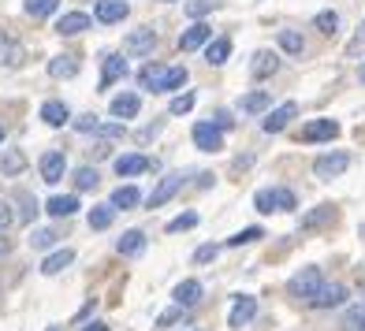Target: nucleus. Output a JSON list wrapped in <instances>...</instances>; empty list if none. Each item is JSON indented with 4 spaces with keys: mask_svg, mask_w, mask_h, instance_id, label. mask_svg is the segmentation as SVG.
<instances>
[{
    "mask_svg": "<svg viewBox=\"0 0 365 331\" xmlns=\"http://www.w3.org/2000/svg\"><path fill=\"white\" fill-rule=\"evenodd\" d=\"M138 82L153 93H168L187 86V68H164V63H145L138 71Z\"/></svg>",
    "mask_w": 365,
    "mask_h": 331,
    "instance_id": "1",
    "label": "nucleus"
},
{
    "mask_svg": "<svg viewBox=\"0 0 365 331\" xmlns=\"http://www.w3.org/2000/svg\"><path fill=\"white\" fill-rule=\"evenodd\" d=\"M153 48H157V30L153 26H138V30H130V34L123 38V53L127 56H153Z\"/></svg>",
    "mask_w": 365,
    "mask_h": 331,
    "instance_id": "2",
    "label": "nucleus"
},
{
    "mask_svg": "<svg viewBox=\"0 0 365 331\" xmlns=\"http://www.w3.org/2000/svg\"><path fill=\"white\" fill-rule=\"evenodd\" d=\"M321 283H324L321 268H317V264H309V268H302V272H298V275L291 279V283H287V290H291L294 298H306V302H309V298L321 290Z\"/></svg>",
    "mask_w": 365,
    "mask_h": 331,
    "instance_id": "3",
    "label": "nucleus"
},
{
    "mask_svg": "<svg viewBox=\"0 0 365 331\" xmlns=\"http://www.w3.org/2000/svg\"><path fill=\"white\" fill-rule=\"evenodd\" d=\"M346 168H351V157L339 153V149H336V153H324V157L313 160V172H317L321 179H336V175H343Z\"/></svg>",
    "mask_w": 365,
    "mask_h": 331,
    "instance_id": "4",
    "label": "nucleus"
},
{
    "mask_svg": "<svg viewBox=\"0 0 365 331\" xmlns=\"http://www.w3.org/2000/svg\"><path fill=\"white\" fill-rule=\"evenodd\" d=\"M294 115H298V105L294 101H284V105H279V108H272L269 115H264V135H279V130H284L291 120H294Z\"/></svg>",
    "mask_w": 365,
    "mask_h": 331,
    "instance_id": "5",
    "label": "nucleus"
},
{
    "mask_svg": "<svg viewBox=\"0 0 365 331\" xmlns=\"http://www.w3.org/2000/svg\"><path fill=\"white\" fill-rule=\"evenodd\" d=\"M194 145L205 149V153H217V149H224V130L212 127V123H197L194 127Z\"/></svg>",
    "mask_w": 365,
    "mask_h": 331,
    "instance_id": "6",
    "label": "nucleus"
},
{
    "mask_svg": "<svg viewBox=\"0 0 365 331\" xmlns=\"http://www.w3.org/2000/svg\"><path fill=\"white\" fill-rule=\"evenodd\" d=\"M346 302V287L343 283H321V290L309 298L313 309H331V305H343Z\"/></svg>",
    "mask_w": 365,
    "mask_h": 331,
    "instance_id": "7",
    "label": "nucleus"
},
{
    "mask_svg": "<svg viewBox=\"0 0 365 331\" xmlns=\"http://www.w3.org/2000/svg\"><path fill=\"white\" fill-rule=\"evenodd\" d=\"M127 11H130L127 0H97V11H93V15H97V23L108 26V23H123Z\"/></svg>",
    "mask_w": 365,
    "mask_h": 331,
    "instance_id": "8",
    "label": "nucleus"
},
{
    "mask_svg": "<svg viewBox=\"0 0 365 331\" xmlns=\"http://www.w3.org/2000/svg\"><path fill=\"white\" fill-rule=\"evenodd\" d=\"M179 190H182V175H164L160 183H157V190L149 194V209H157V205H164V201H172Z\"/></svg>",
    "mask_w": 365,
    "mask_h": 331,
    "instance_id": "9",
    "label": "nucleus"
},
{
    "mask_svg": "<svg viewBox=\"0 0 365 331\" xmlns=\"http://www.w3.org/2000/svg\"><path fill=\"white\" fill-rule=\"evenodd\" d=\"M336 135H339V123L336 120H313V123L302 127V138L306 142H331Z\"/></svg>",
    "mask_w": 365,
    "mask_h": 331,
    "instance_id": "10",
    "label": "nucleus"
},
{
    "mask_svg": "<svg viewBox=\"0 0 365 331\" xmlns=\"http://www.w3.org/2000/svg\"><path fill=\"white\" fill-rule=\"evenodd\" d=\"M19 63H23V45L0 26V68H19Z\"/></svg>",
    "mask_w": 365,
    "mask_h": 331,
    "instance_id": "11",
    "label": "nucleus"
},
{
    "mask_svg": "<svg viewBox=\"0 0 365 331\" xmlns=\"http://www.w3.org/2000/svg\"><path fill=\"white\" fill-rule=\"evenodd\" d=\"M254 312H257V302H254L250 294H239V298H235V309H231V317H227V324H231V327H242V324L254 320Z\"/></svg>",
    "mask_w": 365,
    "mask_h": 331,
    "instance_id": "12",
    "label": "nucleus"
},
{
    "mask_svg": "<svg viewBox=\"0 0 365 331\" xmlns=\"http://www.w3.org/2000/svg\"><path fill=\"white\" fill-rule=\"evenodd\" d=\"M38 168H41V179H45V183H60L63 172H68V160H63V153H45Z\"/></svg>",
    "mask_w": 365,
    "mask_h": 331,
    "instance_id": "13",
    "label": "nucleus"
},
{
    "mask_svg": "<svg viewBox=\"0 0 365 331\" xmlns=\"http://www.w3.org/2000/svg\"><path fill=\"white\" fill-rule=\"evenodd\" d=\"M209 38H212V26H205V23H194V26L187 30V34L179 38V48H182V53H194V48H202Z\"/></svg>",
    "mask_w": 365,
    "mask_h": 331,
    "instance_id": "14",
    "label": "nucleus"
},
{
    "mask_svg": "<svg viewBox=\"0 0 365 331\" xmlns=\"http://www.w3.org/2000/svg\"><path fill=\"white\" fill-rule=\"evenodd\" d=\"M127 75V56H105V68H101V90H108L112 82H120Z\"/></svg>",
    "mask_w": 365,
    "mask_h": 331,
    "instance_id": "15",
    "label": "nucleus"
},
{
    "mask_svg": "<svg viewBox=\"0 0 365 331\" xmlns=\"http://www.w3.org/2000/svg\"><path fill=\"white\" fill-rule=\"evenodd\" d=\"M175 305H182V309H190V305H197L202 302V283H197V279H182V283L175 287Z\"/></svg>",
    "mask_w": 365,
    "mask_h": 331,
    "instance_id": "16",
    "label": "nucleus"
},
{
    "mask_svg": "<svg viewBox=\"0 0 365 331\" xmlns=\"http://www.w3.org/2000/svg\"><path fill=\"white\" fill-rule=\"evenodd\" d=\"M250 71H254V78H272L279 71V60L269 53V48H261V53H254V60H250Z\"/></svg>",
    "mask_w": 365,
    "mask_h": 331,
    "instance_id": "17",
    "label": "nucleus"
},
{
    "mask_svg": "<svg viewBox=\"0 0 365 331\" xmlns=\"http://www.w3.org/2000/svg\"><path fill=\"white\" fill-rule=\"evenodd\" d=\"M142 101H138V93H120V97H112V115L115 120H130V115H138Z\"/></svg>",
    "mask_w": 365,
    "mask_h": 331,
    "instance_id": "18",
    "label": "nucleus"
},
{
    "mask_svg": "<svg viewBox=\"0 0 365 331\" xmlns=\"http://www.w3.org/2000/svg\"><path fill=\"white\" fill-rule=\"evenodd\" d=\"M138 201H142V194H138V186H130V183L115 186L112 197H108V205H112V209H135Z\"/></svg>",
    "mask_w": 365,
    "mask_h": 331,
    "instance_id": "19",
    "label": "nucleus"
},
{
    "mask_svg": "<svg viewBox=\"0 0 365 331\" xmlns=\"http://www.w3.org/2000/svg\"><path fill=\"white\" fill-rule=\"evenodd\" d=\"M149 168V160L142 153H123V157H115V175H142Z\"/></svg>",
    "mask_w": 365,
    "mask_h": 331,
    "instance_id": "20",
    "label": "nucleus"
},
{
    "mask_svg": "<svg viewBox=\"0 0 365 331\" xmlns=\"http://www.w3.org/2000/svg\"><path fill=\"white\" fill-rule=\"evenodd\" d=\"M48 216H71V212H78V197L75 194H60V197H48L45 201Z\"/></svg>",
    "mask_w": 365,
    "mask_h": 331,
    "instance_id": "21",
    "label": "nucleus"
},
{
    "mask_svg": "<svg viewBox=\"0 0 365 331\" xmlns=\"http://www.w3.org/2000/svg\"><path fill=\"white\" fill-rule=\"evenodd\" d=\"M71 261H75V253H71V250H56V253H48V257L41 261V275H60Z\"/></svg>",
    "mask_w": 365,
    "mask_h": 331,
    "instance_id": "22",
    "label": "nucleus"
},
{
    "mask_svg": "<svg viewBox=\"0 0 365 331\" xmlns=\"http://www.w3.org/2000/svg\"><path fill=\"white\" fill-rule=\"evenodd\" d=\"M115 250H120L123 257H138L145 250V235L142 231H123V238L115 242Z\"/></svg>",
    "mask_w": 365,
    "mask_h": 331,
    "instance_id": "23",
    "label": "nucleus"
},
{
    "mask_svg": "<svg viewBox=\"0 0 365 331\" xmlns=\"http://www.w3.org/2000/svg\"><path fill=\"white\" fill-rule=\"evenodd\" d=\"M227 56H231V41L227 38H217V41H205V60L212 63V68H220V63H227Z\"/></svg>",
    "mask_w": 365,
    "mask_h": 331,
    "instance_id": "24",
    "label": "nucleus"
},
{
    "mask_svg": "<svg viewBox=\"0 0 365 331\" xmlns=\"http://www.w3.org/2000/svg\"><path fill=\"white\" fill-rule=\"evenodd\" d=\"M269 108H272V97L264 93V90H254V93L242 97V112L246 115H261V112H269Z\"/></svg>",
    "mask_w": 365,
    "mask_h": 331,
    "instance_id": "25",
    "label": "nucleus"
},
{
    "mask_svg": "<svg viewBox=\"0 0 365 331\" xmlns=\"http://www.w3.org/2000/svg\"><path fill=\"white\" fill-rule=\"evenodd\" d=\"M68 105H63V101H45L41 105V120L48 123V127H63V123H68Z\"/></svg>",
    "mask_w": 365,
    "mask_h": 331,
    "instance_id": "26",
    "label": "nucleus"
},
{
    "mask_svg": "<svg viewBox=\"0 0 365 331\" xmlns=\"http://www.w3.org/2000/svg\"><path fill=\"white\" fill-rule=\"evenodd\" d=\"M86 26H90V15H82V11H68V15H60V23H56L60 34H82Z\"/></svg>",
    "mask_w": 365,
    "mask_h": 331,
    "instance_id": "27",
    "label": "nucleus"
},
{
    "mask_svg": "<svg viewBox=\"0 0 365 331\" xmlns=\"http://www.w3.org/2000/svg\"><path fill=\"white\" fill-rule=\"evenodd\" d=\"M48 75L53 78H71V75H78V60L75 56H53L48 60Z\"/></svg>",
    "mask_w": 365,
    "mask_h": 331,
    "instance_id": "28",
    "label": "nucleus"
},
{
    "mask_svg": "<svg viewBox=\"0 0 365 331\" xmlns=\"http://www.w3.org/2000/svg\"><path fill=\"white\" fill-rule=\"evenodd\" d=\"M0 172H4V175H23V172H26V157L19 153V149L0 153Z\"/></svg>",
    "mask_w": 365,
    "mask_h": 331,
    "instance_id": "29",
    "label": "nucleus"
},
{
    "mask_svg": "<svg viewBox=\"0 0 365 331\" xmlns=\"http://www.w3.org/2000/svg\"><path fill=\"white\" fill-rule=\"evenodd\" d=\"M279 48H284V53H291V56H302L306 53V41H302V34H298V30H279Z\"/></svg>",
    "mask_w": 365,
    "mask_h": 331,
    "instance_id": "30",
    "label": "nucleus"
},
{
    "mask_svg": "<svg viewBox=\"0 0 365 331\" xmlns=\"http://www.w3.org/2000/svg\"><path fill=\"white\" fill-rule=\"evenodd\" d=\"M339 331H365V302L361 305H351V309L343 312Z\"/></svg>",
    "mask_w": 365,
    "mask_h": 331,
    "instance_id": "31",
    "label": "nucleus"
},
{
    "mask_svg": "<svg viewBox=\"0 0 365 331\" xmlns=\"http://www.w3.org/2000/svg\"><path fill=\"white\" fill-rule=\"evenodd\" d=\"M112 220H115V209H112V205H93V209H90V227H93V231L112 227Z\"/></svg>",
    "mask_w": 365,
    "mask_h": 331,
    "instance_id": "32",
    "label": "nucleus"
},
{
    "mask_svg": "<svg viewBox=\"0 0 365 331\" xmlns=\"http://www.w3.org/2000/svg\"><path fill=\"white\" fill-rule=\"evenodd\" d=\"M26 15H34V19H48V15H56L60 0H26Z\"/></svg>",
    "mask_w": 365,
    "mask_h": 331,
    "instance_id": "33",
    "label": "nucleus"
},
{
    "mask_svg": "<svg viewBox=\"0 0 365 331\" xmlns=\"http://www.w3.org/2000/svg\"><path fill=\"white\" fill-rule=\"evenodd\" d=\"M97 183H101L97 168H78L75 172V190H97Z\"/></svg>",
    "mask_w": 365,
    "mask_h": 331,
    "instance_id": "34",
    "label": "nucleus"
},
{
    "mask_svg": "<svg viewBox=\"0 0 365 331\" xmlns=\"http://www.w3.org/2000/svg\"><path fill=\"white\" fill-rule=\"evenodd\" d=\"M269 201H272V209H284V212H291V209L298 205V197H294L291 190L279 186V190H269Z\"/></svg>",
    "mask_w": 365,
    "mask_h": 331,
    "instance_id": "35",
    "label": "nucleus"
},
{
    "mask_svg": "<svg viewBox=\"0 0 365 331\" xmlns=\"http://www.w3.org/2000/svg\"><path fill=\"white\" fill-rule=\"evenodd\" d=\"M56 242H60V235L53 227H41V231L30 235V246H34V250H48V246H56Z\"/></svg>",
    "mask_w": 365,
    "mask_h": 331,
    "instance_id": "36",
    "label": "nucleus"
},
{
    "mask_svg": "<svg viewBox=\"0 0 365 331\" xmlns=\"http://www.w3.org/2000/svg\"><path fill=\"white\" fill-rule=\"evenodd\" d=\"M220 4H224V0H187V15L197 19V15H205V11H217Z\"/></svg>",
    "mask_w": 365,
    "mask_h": 331,
    "instance_id": "37",
    "label": "nucleus"
},
{
    "mask_svg": "<svg viewBox=\"0 0 365 331\" xmlns=\"http://www.w3.org/2000/svg\"><path fill=\"white\" fill-rule=\"evenodd\" d=\"M313 23H317L321 34H336V30H339V15H336V11H321Z\"/></svg>",
    "mask_w": 365,
    "mask_h": 331,
    "instance_id": "38",
    "label": "nucleus"
},
{
    "mask_svg": "<svg viewBox=\"0 0 365 331\" xmlns=\"http://www.w3.org/2000/svg\"><path fill=\"white\" fill-rule=\"evenodd\" d=\"M197 224V212H182V216H175L172 224H168V235H179V231H190Z\"/></svg>",
    "mask_w": 365,
    "mask_h": 331,
    "instance_id": "39",
    "label": "nucleus"
},
{
    "mask_svg": "<svg viewBox=\"0 0 365 331\" xmlns=\"http://www.w3.org/2000/svg\"><path fill=\"white\" fill-rule=\"evenodd\" d=\"M217 253H220V246H217V242L197 246V250H194V264H209V261H217Z\"/></svg>",
    "mask_w": 365,
    "mask_h": 331,
    "instance_id": "40",
    "label": "nucleus"
},
{
    "mask_svg": "<svg viewBox=\"0 0 365 331\" xmlns=\"http://www.w3.org/2000/svg\"><path fill=\"white\" fill-rule=\"evenodd\" d=\"M19 205H23V209H19V220H23V224H30V220L38 216V201H34L30 194H23V197H19Z\"/></svg>",
    "mask_w": 365,
    "mask_h": 331,
    "instance_id": "41",
    "label": "nucleus"
},
{
    "mask_svg": "<svg viewBox=\"0 0 365 331\" xmlns=\"http://www.w3.org/2000/svg\"><path fill=\"white\" fill-rule=\"evenodd\" d=\"M257 238H261V227H242L239 235L227 238V246H242V242H257Z\"/></svg>",
    "mask_w": 365,
    "mask_h": 331,
    "instance_id": "42",
    "label": "nucleus"
},
{
    "mask_svg": "<svg viewBox=\"0 0 365 331\" xmlns=\"http://www.w3.org/2000/svg\"><path fill=\"white\" fill-rule=\"evenodd\" d=\"M336 212H331V205H324V209H317V212H309V216L302 220V227H317V224H324V220H331Z\"/></svg>",
    "mask_w": 365,
    "mask_h": 331,
    "instance_id": "43",
    "label": "nucleus"
},
{
    "mask_svg": "<svg viewBox=\"0 0 365 331\" xmlns=\"http://www.w3.org/2000/svg\"><path fill=\"white\" fill-rule=\"evenodd\" d=\"M190 108H194V93H182V97H175V101H172L168 112H172V115H187Z\"/></svg>",
    "mask_w": 365,
    "mask_h": 331,
    "instance_id": "44",
    "label": "nucleus"
},
{
    "mask_svg": "<svg viewBox=\"0 0 365 331\" xmlns=\"http://www.w3.org/2000/svg\"><path fill=\"white\" fill-rule=\"evenodd\" d=\"M361 48H365V23L358 26V34L351 38V45H346V53H351V56H358V53H361Z\"/></svg>",
    "mask_w": 365,
    "mask_h": 331,
    "instance_id": "45",
    "label": "nucleus"
},
{
    "mask_svg": "<svg viewBox=\"0 0 365 331\" xmlns=\"http://www.w3.org/2000/svg\"><path fill=\"white\" fill-rule=\"evenodd\" d=\"M93 135H101V138H120V135H123V127H120V123H108V127H101V123H97V130H93Z\"/></svg>",
    "mask_w": 365,
    "mask_h": 331,
    "instance_id": "46",
    "label": "nucleus"
},
{
    "mask_svg": "<svg viewBox=\"0 0 365 331\" xmlns=\"http://www.w3.org/2000/svg\"><path fill=\"white\" fill-rule=\"evenodd\" d=\"M11 220H15L11 205H4V201H0V231H8V227H11Z\"/></svg>",
    "mask_w": 365,
    "mask_h": 331,
    "instance_id": "47",
    "label": "nucleus"
},
{
    "mask_svg": "<svg viewBox=\"0 0 365 331\" xmlns=\"http://www.w3.org/2000/svg\"><path fill=\"white\" fill-rule=\"evenodd\" d=\"M97 123H101L97 115H82V120H78L75 127H78V130H97Z\"/></svg>",
    "mask_w": 365,
    "mask_h": 331,
    "instance_id": "48",
    "label": "nucleus"
},
{
    "mask_svg": "<svg viewBox=\"0 0 365 331\" xmlns=\"http://www.w3.org/2000/svg\"><path fill=\"white\" fill-rule=\"evenodd\" d=\"M231 123H235V120H231V112H217V127H220V130H227Z\"/></svg>",
    "mask_w": 365,
    "mask_h": 331,
    "instance_id": "49",
    "label": "nucleus"
},
{
    "mask_svg": "<svg viewBox=\"0 0 365 331\" xmlns=\"http://www.w3.org/2000/svg\"><path fill=\"white\" fill-rule=\"evenodd\" d=\"M8 250H11V242H8V238H4V231H0V257H4V253H8Z\"/></svg>",
    "mask_w": 365,
    "mask_h": 331,
    "instance_id": "50",
    "label": "nucleus"
},
{
    "mask_svg": "<svg viewBox=\"0 0 365 331\" xmlns=\"http://www.w3.org/2000/svg\"><path fill=\"white\" fill-rule=\"evenodd\" d=\"M86 331H108V327H105V324H90Z\"/></svg>",
    "mask_w": 365,
    "mask_h": 331,
    "instance_id": "51",
    "label": "nucleus"
},
{
    "mask_svg": "<svg viewBox=\"0 0 365 331\" xmlns=\"http://www.w3.org/2000/svg\"><path fill=\"white\" fill-rule=\"evenodd\" d=\"M0 142H4V127H0Z\"/></svg>",
    "mask_w": 365,
    "mask_h": 331,
    "instance_id": "52",
    "label": "nucleus"
},
{
    "mask_svg": "<svg viewBox=\"0 0 365 331\" xmlns=\"http://www.w3.org/2000/svg\"><path fill=\"white\" fill-rule=\"evenodd\" d=\"M361 78H365V68H361Z\"/></svg>",
    "mask_w": 365,
    "mask_h": 331,
    "instance_id": "53",
    "label": "nucleus"
},
{
    "mask_svg": "<svg viewBox=\"0 0 365 331\" xmlns=\"http://www.w3.org/2000/svg\"><path fill=\"white\" fill-rule=\"evenodd\" d=\"M190 331H194V327H190Z\"/></svg>",
    "mask_w": 365,
    "mask_h": 331,
    "instance_id": "54",
    "label": "nucleus"
}]
</instances>
